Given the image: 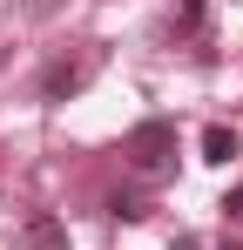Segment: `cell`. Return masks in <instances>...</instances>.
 Instances as JSON below:
<instances>
[{
  "mask_svg": "<svg viewBox=\"0 0 243 250\" xmlns=\"http://www.w3.org/2000/svg\"><path fill=\"white\" fill-rule=\"evenodd\" d=\"M122 156H128L135 176H169V169H176V122H162V115L135 122L128 142H122Z\"/></svg>",
  "mask_w": 243,
  "mask_h": 250,
  "instance_id": "cell-1",
  "label": "cell"
},
{
  "mask_svg": "<svg viewBox=\"0 0 243 250\" xmlns=\"http://www.w3.org/2000/svg\"><path fill=\"white\" fill-rule=\"evenodd\" d=\"M88 75H95V54H88V61H68V54H61V61H47V68H40L34 95H40V102H68V95L88 88Z\"/></svg>",
  "mask_w": 243,
  "mask_h": 250,
  "instance_id": "cell-2",
  "label": "cell"
},
{
  "mask_svg": "<svg viewBox=\"0 0 243 250\" xmlns=\"http://www.w3.org/2000/svg\"><path fill=\"white\" fill-rule=\"evenodd\" d=\"M237 149H243V142H237V128H223V122H216V128H202V163H237Z\"/></svg>",
  "mask_w": 243,
  "mask_h": 250,
  "instance_id": "cell-3",
  "label": "cell"
},
{
  "mask_svg": "<svg viewBox=\"0 0 243 250\" xmlns=\"http://www.w3.org/2000/svg\"><path fill=\"white\" fill-rule=\"evenodd\" d=\"M27 244L34 250H68V230H61L54 216H34V223H27Z\"/></svg>",
  "mask_w": 243,
  "mask_h": 250,
  "instance_id": "cell-4",
  "label": "cell"
},
{
  "mask_svg": "<svg viewBox=\"0 0 243 250\" xmlns=\"http://www.w3.org/2000/svg\"><path fill=\"white\" fill-rule=\"evenodd\" d=\"M176 27L182 34H202V0H176Z\"/></svg>",
  "mask_w": 243,
  "mask_h": 250,
  "instance_id": "cell-5",
  "label": "cell"
},
{
  "mask_svg": "<svg viewBox=\"0 0 243 250\" xmlns=\"http://www.w3.org/2000/svg\"><path fill=\"white\" fill-rule=\"evenodd\" d=\"M223 216H230V223H243V189H230V196H223Z\"/></svg>",
  "mask_w": 243,
  "mask_h": 250,
  "instance_id": "cell-6",
  "label": "cell"
},
{
  "mask_svg": "<svg viewBox=\"0 0 243 250\" xmlns=\"http://www.w3.org/2000/svg\"><path fill=\"white\" fill-rule=\"evenodd\" d=\"M176 250H202V244H196V237H176Z\"/></svg>",
  "mask_w": 243,
  "mask_h": 250,
  "instance_id": "cell-7",
  "label": "cell"
},
{
  "mask_svg": "<svg viewBox=\"0 0 243 250\" xmlns=\"http://www.w3.org/2000/svg\"><path fill=\"white\" fill-rule=\"evenodd\" d=\"M216 250H243V244H216Z\"/></svg>",
  "mask_w": 243,
  "mask_h": 250,
  "instance_id": "cell-8",
  "label": "cell"
}]
</instances>
